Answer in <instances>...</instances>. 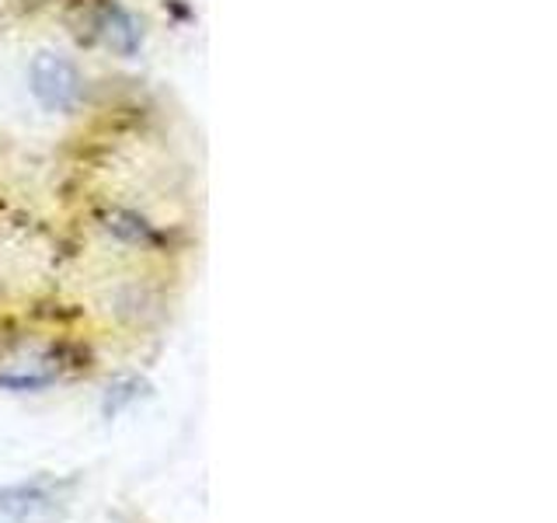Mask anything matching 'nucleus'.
<instances>
[{
    "label": "nucleus",
    "mask_w": 557,
    "mask_h": 523,
    "mask_svg": "<svg viewBox=\"0 0 557 523\" xmlns=\"http://www.w3.org/2000/svg\"><path fill=\"white\" fill-rule=\"evenodd\" d=\"M60 506V485L35 478L0 488V523H46Z\"/></svg>",
    "instance_id": "f03ea898"
},
{
    "label": "nucleus",
    "mask_w": 557,
    "mask_h": 523,
    "mask_svg": "<svg viewBox=\"0 0 557 523\" xmlns=\"http://www.w3.org/2000/svg\"><path fill=\"white\" fill-rule=\"evenodd\" d=\"M28 87L35 101L42 105L46 112H74L77 105L84 101V77L74 60H66L63 52H39L32 57L28 66Z\"/></svg>",
    "instance_id": "f257e3e1"
},
{
    "label": "nucleus",
    "mask_w": 557,
    "mask_h": 523,
    "mask_svg": "<svg viewBox=\"0 0 557 523\" xmlns=\"http://www.w3.org/2000/svg\"><path fill=\"white\" fill-rule=\"evenodd\" d=\"M101 32L104 39H109L112 49L126 52V57H133V52L139 49V42H144V25L136 22V17L126 11V8H104V22H101Z\"/></svg>",
    "instance_id": "7ed1b4c3"
}]
</instances>
